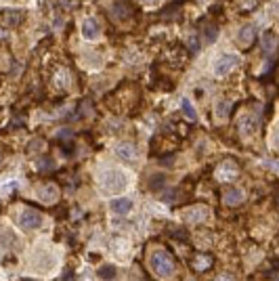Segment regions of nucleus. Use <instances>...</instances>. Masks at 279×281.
<instances>
[{"instance_id": "1", "label": "nucleus", "mask_w": 279, "mask_h": 281, "mask_svg": "<svg viewBox=\"0 0 279 281\" xmlns=\"http://www.w3.org/2000/svg\"><path fill=\"white\" fill-rule=\"evenodd\" d=\"M149 266H151V271H154L157 277H162V279L172 277L174 271H176L174 258L170 256L168 250H155L149 256Z\"/></svg>"}, {"instance_id": "2", "label": "nucleus", "mask_w": 279, "mask_h": 281, "mask_svg": "<svg viewBox=\"0 0 279 281\" xmlns=\"http://www.w3.org/2000/svg\"><path fill=\"white\" fill-rule=\"evenodd\" d=\"M101 189L105 191V193H122V191L126 189V185H128V178H126V174L122 170L118 168H109L105 170L103 174H101Z\"/></svg>"}, {"instance_id": "3", "label": "nucleus", "mask_w": 279, "mask_h": 281, "mask_svg": "<svg viewBox=\"0 0 279 281\" xmlns=\"http://www.w3.org/2000/svg\"><path fill=\"white\" fill-rule=\"evenodd\" d=\"M42 214L34 208H25L21 214H19V225L25 231H34V229H40L42 227Z\"/></svg>"}, {"instance_id": "4", "label": "nucleus", "mask_w": 279, "mask_h": 281, "mask_svg": "<svg viewBox=\"0 0 279 281\" xmlns=\"http://www.w3.org/2000/svg\"><path fill=\"white\" fill-rule=\"evenodd\" d=\"M239 65V57L237 55H223L214 61V74L217 76H227Z\"/></svg>"}, {"instance_id": "5", "label": "nucleus", "mask_w": 279, "mask_h": 281, "mask_svg": "<svg viewBox=\"0 0 279 281\" xmlns=\"http://www.w3.org/2000/svg\"><path fill=\"white\" fill-rule=\"evenodd\" d=\"M237 174H239V168L233 159H225V162L217 168V178L223 183H229L233 178H237Z\"/></svg>"}, {"instance_id": "6", "label": "nucleus", "mask_w": 279, "mask_h": 281, "mask_svg": "<svg viewBox=\"0 0 279 281\" xmlns=\"http://www.w3.org/2000/svg\"><path fill=\"white\" fill-rule=\"evenodd\" d=\"M82 36L86 40H97L101 36V21L97 17H88L84 23H82Z\"/></svg>"}, {"instance_id": "7", "label": "nucleus", "mask_w": 279, "mask_h": 281, "mask_svg": "<svg viewBox=\"0 0 279 281\" xmlns=\"http://www.w3.org/2000/svg\"><path fill=\"white\" fill-rule=\"evenodd\" d=\"M38 197L44 202V203H55L59 202V187L55 183H46L38 189Z\"/></svg>"}, {"instance_id": "8", "label": "nucleus", "mask_w": 279, "mask_h": 281, "mask_svg": "<svg viewBox=\"0 0 279 281\" xmlns=\"http://www.w3.org/2000/svg\"><path fill=\"white\" fill-rule=\"evenodd\" d=\"M244 191L239 189V187H229L223 193V202H225V206H239V203L244 202Z\"/></svg>"}, {"instance_id": "9", "label": "nucleus", "mask_w": 279, "mask_h": 281, "mask_svg": "<svg viewBox=\"0 0 279 281\" xmlns=\"http://www.w3.org/2000/svg\"><path fill=\"white\" fill-rule=\"evenodd\" d=\"M212 265H214V258L210 256V254H195L193 260H191V266H193V269L198 271V273L208 271Z\"/></svg>"}, {"instance_id": "10", "label": "nucleus", "mask_w": 279, "mask_h": 281, "mask_svg": "<svg viewBox=\"0 0 279 281\" xmlns=\"http://www.w3.org/2000/svg\"><path fill=\"white\" fill-rule=\"evenodd\" d=\"M256 40V34H254V28L252 25H244L242 30H239V34H237V44L239 47H244V48H248L252 47V42Z\"/></svg>"}, {"instance_id": "11", "label": "nucleus", "mask_w": 279, "mask_h": 281, "mask_svg": "<svg viewBox=\"0 0 279 281\" xmlns=\"http://www.w3.org/2000/svg\"><path fill=\"white\" fill-rule=\"evenodd\" d=\"M116 153L122 159H126V162H137V149H135V145H130V143H118L116 145Z\"/></svg>"}, {"instance_id": "12", "label": "nucleus", "mask_w": 279, "mask_h": 281, "mask_svg": "<svg viewBox=\"0 0 279 281\" xmlns=\"http://www.w3.org/2000/svg\"><path fill=\"white\" fill-rule=\"evenodd\" d=\"M135 11L132 6L128 4V0H116L111 4V13L116 15V19H128V15Z\"/></svg>"}, {"instance_id": "13", "label": "nucleus", "mask_w": 279, "mask_h": 281, "mask_svg": "<svg viewBox=\"0 0 279 281\" xmlns=\"http://www.w3.org/2000/svg\"><path fill=\"white\" fill-rule=\"evenodd\" d=\"M109 208L113 214H128L132 210V202L128 197H118V200H111L109 202Z\"/></svg>"}, {"instance_id": "14", "label": "nucleus", "mask_w": 279, "mask_h": 281, "mask_svg": "<svg viewBox=\"0 0 279 281\" xmlns=\"http://www.w3.org/2000/svg\"><path fill=\"white\" fill-rule=\"evenodd\" d=\"M23 15H25L23 11H6L2 15V21H4V25H9V28H17V25L23 21Z\"/></svg>"}, {"instance_id": "15", "label": "nucleus", "mask_w": 279, "mask_h": 281, "mask_svg": "<svg viewBox=\"0 0 279 281\" xmlns=\"http://www.w3.org/2000/svg\"><path fill=\"white\" fill-rule=\"evenodd\" d=\"M261 44H263V50H264V53L271 55V53H273V50L279 47V38H277L275 34H271V31H267V34H263Z\"/></svg>"}, {"instance_id": "16", "label": "nucleus", "mask_w": 279, "mask_h": 281, "mask_svg": "<svg viewBox=\"0 0 279 281\" xmlns=\"http://www.w3.org/2000/svg\"><path fill=\"white\" fill-rule=\"evenodd\" d=\"M116 266H113V265H103V266H101V269L97 271V275L101 277V279H105V281H109V279H113V277H116Z\"/></svg>"}, {"instance_id": "17", "label": "nucleus", "mask_w": 279, "mask_h": 281, "mask_svg": "<svg viewBox=\"0 0 279 281\" xmlns=\"http://www.w3.org/2000/svg\"><path fill=\"white\" fill-rule=\"evenodd\" d=\"M242 130L246 132V135L254 132L256 130V120L252 118V116H244V120H242Z\"/></svg>"}, {"instance_id": "18", "label": "nucleus", "mask_w": 279, "mask_h": 281, "mask_svg": "<svg viewBox=\"0 0 279 281\" xmlns=\"http://www.w3.org/2000/svg\"><path fill=\"white\" fill-rule=\"evenodd\" d=\"M187 220H202L208 216V210L206 208H198V210H191V212H187Z\"/></svg>"}, {"instance_id": "19", "label": "nucleus", "mask_w": 279, "mask_h": 281, "mask_svg": "<svg viewBox=\"0 0 279 281\" xmlns=\"http://www.w3.org/2000/svg\"><path fill=\"white\" fill-rule=\"evenodd\" d=\"M183 111H185V116L189 118V120H195L198 118V113H195V109H193V105H191V101L189 99H183Z\"/></svg>"}, {"instance_id": "20", "label": "nucleus", "mask_w": 279, "mask_h": 281, "mask_svg": "<svg viewBox=\"0 0 279 281\" xmlns=\"http://www.w3.org/2000/svg\"><path fill=\"white\" fill-rule=\"evenodd\" d=\"M0 239H2L4 248H11V246L17 244V237H15V233H13V231H2V237H0Z\"/></svg>"}, {"instance_id": "21", "label": "nucleus", "mask_w": 279, "mask_h": 281, "mask_svg": "<svg viewBox=\"0 0 279 281\" xmlns=\"http://www.w3.org/2000/svg\"><path fill=\"white\" fill-rule=\"evenodd\" d=\"M214 281H233V279H231L229 275H218V277L214 279Z\"/></svg>"}, {"instance_id": "22", "label": "nucleus", "mask_w": 279, "mask_h": 281, "mask_svg": "<svg viewBox=\"0 0 279 281\" xmlns=\"http://www.w3.org/2000/svg\"><path fill=\"white\" fill-rule=\"evenodd\" d=\"M273 145L279 149V128H277V132H275V139H273Z\"/></svg>"}, {"instance_id": "23", "label": "nucleus", "mask_w": 279, "mask_h": 281, "mask_svg": "<svg viewBox=\"0 0 279 281\" xmlns=\"http://www.w3.org/2000/svg\"><path fill=\"white\" fill-rule=\"evenodd\" d=\"M143 2H147V4H155V2H160V0H143Z\"/></svg>"}, {"instance_id": "24", "label": "nucleus", "mask_w": 279, "mask_h": 281, "mask_svg": "<svg viewBox=\"0 0 279 281\" xmlns=\"http://www.w3.org/2000/svg\"><path fill=\"white\" fill-rule=\"evenodd\" d=\"M0 164H2V153H0Z\"/></svg>"}, {"instance_id": "25", "label": "nucleus", "mask_w": 279, "mask_h": 281, "mask_svg": "<svg viewBox=\"0 0 279 281\" xmlns=\"http://www.w3.org/2000/svg\"><path fill=\"white\" fill-rule=\"evenodd\" d=\"M0 38H4V34H2V31H0Z\"/></svg>"}, {"instance_id": "26", "label": "nucleus", "mask_w": 279, "mask_h": 281, "mask_svg": "<svg viewBox=\"0 0 279 281\" xmlns=\"http://www.w3.org/2000/svg\"><path fill=\"white\" fill-rule=\"evenodd\" d=\"M21 281H30V279H21Z\"/></svg>"}]
</instances>
